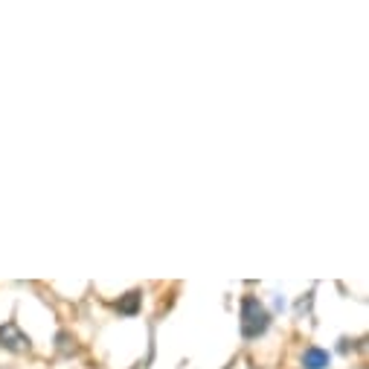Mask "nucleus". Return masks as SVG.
Listing matches in <instances>:
<instances>
[{
    "label": "nucleus",
    "mask_w": 369,
    "mask_h": 369,
    "mask_svg": "<svg viewBox=\"0 0 369 369\" xmlns=\"http://www.w3.org/2000/svg\"><path fill=\"white\" fill-rule=\"evenodd\" d=\"M302 366L305 369H326L328 366V352L320 346H308L305 355H302Z\"/></svg>",
    "instance_id": "7ed1b4c3"
},
{
    "label": "nucleus",
    "mask_w": 369,
    "mask_h": 369,
    "mask_svg": "<svg viewBox=\"0 0 369 369\" xmlns=\"http://www.w3.org/2000/svg\"><path fill=\"white\" fill-rule=\"evenodd\" d=\"M0 346L9 349V352H27V349H29V337L21 332V328H18L15 320H9V323L0 326Z\"/></svg>",
    "instance_id": "f03ea898"
},
{
    "label": "nucleus",
    "mask_w": 369,
    "mask_h": 369,
    "mask_svg": "<svg viewBox=\"0 0 369 369\" xmlns=\"http://www.w3.org/2000/svg\"><path fill=\"white\" fill-rule=\"evenodd\" d=\"M267 323H270V317L262 308V302L256 297H244L242 300V335L247 340H253V337H259L265 332Z\"/></svg>",
    "instance_id": "f257e3e1"
},
{
    "label": "nucleus",
    "mask_w": 369,
    "mask_h": 369,
    "mask_svg": "<svg viewBox=\"0 0 369 369\" xmlns=\"http://www.w3.org/2000/svg\"><path fill=\"white\" fill-rule=\"evenodd\" d=\"M137 308H140V291H131V294H125L120 300V312L123 314H137Z\"/></svg>",
    "instance_id": "20e7f679"
}]
</instances>
